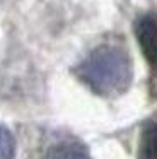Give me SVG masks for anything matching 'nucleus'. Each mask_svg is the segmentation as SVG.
Returning <instances> with one entry per match:
<instances>
[{
  "label": "nucleus",
  "instance_id": "obj_2",
  "mask_svg": "<svg viewBox=\"0 0 157 159\" xmlns=\"http://www.w3.org/2000/svg\"><path fill=\"white\" fill-rule=\"evenodd\" d=\"M135 34L147 62L157 69V14H145L137 21Z\"/></svg>",
  "mask_w": 157,
  "mask_h": 159
},
{
  "label": "nucleus",
  "instance_id": "obj_4",
  "mask_svg": "<svg viewBox=\"0 0 157 159\" xmlns=\"http://www.w3.org/2000/svg\"><path fill=\"white\" fill-rule=\"evenodd\" d=\"M140 154L142 159H157V120L149 123L143 130Z\"/></svg>",
  "mask_w": 157,
  "mask_h": 159
},
{
  "label": "nucleus",
  "instance_id": "obj_3",
  "mask_svg": "<svg viewBox=\"0 0 157 159\" xmlns=\"http://www.w3.org/2000/svg\"><path fill=\"white\" fill-rule=\"evenodd\" d=\"M43 159H91L89 152L80 144L74 142H63V144L53 145L44 154Z\"/></svg>",
  "mask_w": 157,
  "mask_h": 159
},
{
  "label": "nucleus",
  "instance_id": "obj_5",
  "mask_svg": "<svg viewBox=\"0 0 157 159\" xmlns=\"http://www.w3.org/2000/svg\"><path fill=\"white\" fill-rule=\"evenodd\" d=\"M16 142L5 127H0V159H14Z\"/></svg>",
  "mask_w": 157,
  "mask_h": 159
},
{
  "label": "nucleus",
  "instance_id": "obj_1",
  "mask_svg": "<svg viewBox=\"0 0 157 159\" xmlns=\"http://www.w3.org/2000/svg\"><path fill=\"white\" fill-rule=\"evenodd\" d=\"M77 72L94 93L114 96L128 87L132 80V62L123 48L104 45L96 48L80 63Z\"/></svg>",
  "mask_w": 157,
  "mask_h": 159
}]
</instances>
